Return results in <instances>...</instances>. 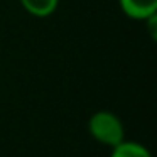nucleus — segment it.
<instances>
[{"label":"nucleus","mask_w":157,"mask_h":157,"mask_svg":"<svg viewBox=\"0 0 157 157\" xmlns=\"http://www.w3.org/2000/svg\"><path fill=\"white\" fill-rule=\"evenodd\" d=\"M86 128L95 142L108 147V149L118 145L120 142L127 139L125 125H123L122 118L110 110H98V112L91 113L88 123H86Z\"/></svg>","instance_id":"nucleus-1"},{"label":"nucleus","mask_w":157,"mask_h":157,"mask_svg":"<svg viewBox=\"0 0 157 157\" xmlns=\"http://www.w3.org/2000/svg\"><path fill=\"white\" fill-rule=\"evenodd\" d=\"M120 10L132 21L144 22L157 14V0H118Z\"/></svg>","instance_id":"nucleus-2"},{"label":"nucleus","mask_w":157,"mask_h":157,"mask_svg":"<svg viewBox=\"0 0 157 157\" xmlns=\"http://www.w3.org/2000/svg\"><path fill=\"white\" fill-rule=\"evenodd\" d=\"M21 7L29 15L37 19L51 17L59 7V0H19Z\"/></svg>","instance_id":"nucleus-3"},{"label":"nucleus","mask_w":157,"mask_h":157,"mask_svg":"<svg viewBox=\"0 0 157 157\" xmlns=\"http://www.w3.org/2000/svg\"><path fill=\"white\" fill-rule=\"evenodd\" d=\"M110 157H154L144 144L125 139L118 145L110 149Z\"/></svg>","instance_id":"nucleus-4"},{"label":"nucleus","mask_w":157,"mask_h":157,"mask_svg":"<svg viewBox=\"0 0 157 157\" xmlns=\"http://www.w3.org/2000/svg\"><path fill=\"white\" fill-rule=\"evenodd\" d=\"M144 24L149 27L147 31H149V34H150V39H152V41H155V39H157V31H155V25H157V14L152 15V17H149L147 21H144Z\"/></svg>","instance_id":"nucleus-5"}]
</instances>
